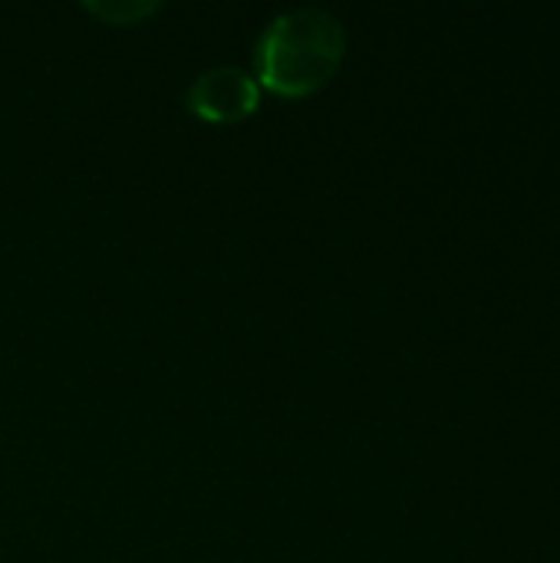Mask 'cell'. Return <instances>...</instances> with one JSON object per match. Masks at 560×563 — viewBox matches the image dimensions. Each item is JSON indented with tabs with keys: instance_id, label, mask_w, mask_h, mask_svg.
<instances>
[{
	"instance_id": "2",
	"label": "cell",
	"mask_w": 560,
	"mask_h": 563,
	"mask_svg": "<svg viewBox=\"0 0 560 563\" xmlns=\"http://www.w3.org/2000/svg\"><path fill=\"white\" fill-rule=\"evenodd\" d=\"M185 102L205 122H215V125L241 122L257 112L261 82L254 79V73L241 66H211L188 86Z\"/></svg>"
},
{
	"instance_id": "1",
	"label": "cell",
	"mask_w": 560,
	"mask_h": 563,
	"mask_svg": "<svg viewBox=\"0 0 560 563\" xmlns=\"http://www.w3.org/2000/svg\"><path fill=\"white\" fill-rule=\"evenodd\" d=\"M347 56V26L323 7L281 10L257 36L254 79L287 99L323 89Z\"/></svg>"
},
{
	"instance_id": "3",
	"label": "cell",
	"mask_w": 560,
	"mask_h": 563,
	"mask_svg": "<svg viewBox=\"0 0 560 563\" xmlns=\"http://www.w3.org/2000/svg\"><path fill=\"white\" fill-rule=\"evenodd\" d=\"M83 7L109 26H132L158 10L155 0H89Z\"/></svg>"
}]
</instances>
